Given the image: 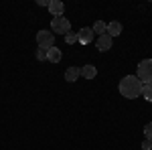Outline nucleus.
Listing matches in <instances>:
<instances>
[{"instance_id": "20e7f679", "label": "nucleus", "mask_w": 152, "mask_h": 150, "mask_svg": "<svg viewBox=\"0 0 152 150\" xmlns=\"http://www.w3.org/2000/svg\"><path fill=\"white\" fill-rule=\"evenodd\" d=\"M37 45H39V49H51V47H55V35L49 33V31H39L37 33Z\"/></svg>"}, {"instance_id": "7ed1b4c3", "label": "nucleus", "mask_w": 152, "mask_h": 150, "mask_svg": "<svg viewBox=\"0 0 152 150\" xmlns=\"http://www.w3.org/2000/svg\"><path fill=\"white\" fill-rule=\"evenodd\" d=\"M51 31L65 37L67 33H71V23L65 18V16H57V18H53V20H51Z\"/></svg>"}, {"instance_id": "0eeeda50", "label": "nucleus", "mask_w": 152, "mask_h": 150, "mask_svg": "<svg viewBox=\"0 0 152 150\" xmlns=\"http://www.w3.org/2000/svg\"><path fill=\"white\" fill-rule=\"evenodd\" d=\"M95 47H97V51H102V53H104V51H110V49H112V37L107 35V33H105V35H99L97 41H95Z\"/></svg>"}, {"instance_id": "9b49d317", "label": "nucleus", "mask_w": 152, "mask_h": 150, "mask_svg": "<svg viewBox=\"0 0 152 150\" xmlns=\"http://www.w3.org/2000/svg\"><path fill=\"white\" fill-rule=\"evenodd\" d=\"M95 75H97L95 65H83L81 67V77H85V79H94Z\"/></svg>"}, {"instance_id": "f03ea898", "label": "nucleus", "mask_w": 152, "mask_h": 150, "mask_svg": "<svg viewBox=\"0 0 152 150\" xmlns=\"http://www.w3.org/2000/svg\"><path fill=\"white\" fill-rule=\"evenodd\" d=\"M136 77L144 83H148L152 81V59H144L138 63V73H136Z\"/></svg>"}, {"instance_id": "f257e3e1", "label": "nucleus", "mask_w": 152, "mask_h": 150, "mask_svg": "<svg viewBox=\"0 0 152 150\" xmlns=\"http://www.w3.org/2000/svg\"><path fill=\"white\" fill-rule=\"evenodd\" d=\"M120 93L128 100H134L142 93V81L136 75H126L124 79L120 81Z\"/></svg>"}, {"instance_id": "f8f14e48", "label": "nucleus", "mask_w": 152, "mask_h": 150, "mask_svg": "<svg viewBox=\"0 0 152 150\" xmlns=\"http://www.w3.org/2000/svg\"><path fill=\"white\" fill-rule=\"evenodd\" d=\"M142 97L146 100V102H152V81H148V83H142Z\"/></svg>"}, {"instance_id": "4468645a", "label": "nucleus", "mask_w": 152, "mask_h": 150, "mask_svg": "<svg viewBox=\"0 0 152 150\" xmlns=\"http://www.w3.org/2000/svg\"><path fill=\"white\" fill-rule=\"evenodd\" d=\"M144 138L152 142V122H148V124L144 126Z\"/></svg>"}, {"instance_id": "423d86ee", "label": "nucleus", "mask_w": 152, "mask_h": 150, "mask_svg": "<svg viewBox=\"0 0 152 150\" xmlns=\"http://www.w3.org/2000/svg\"><path fill=\"white\" fill-rule=\"evenodd\" d=\"M49 12L53 14V18H57V16H63V12H65V4L61 2V0H49Z\"/></svg>"}, {"instance_id": "ddd939ff", "label": "nucleus", "mask_w": 152, "mask_h": 150, "mask_svg": "<svg viewBox=\"0 0 152 150\" xmlns=\"http://www.w3.org/2000/svg\"><path fill=\"white\" fill-rule=\"evenodd\" d=\"M105 29H107V24H105V23H102V20H97V23H95L94 26H91L94 35L97 33V37H99V35H105Z\"/></svg>"}, {"instance_id": "1a4fd4ad", "label": "nucleus", "mask_w": 152, "mask_h": 150, "mask_svg": "<svg viewBox=\"0 0 152 150\" xmlns=\"http://www.w3.org/2000/svg\"><path fill=\"white\" fill-rule=\"evenodd\" d=\"M105 33H107L110 37L122 35V23H118V20H112V23H107V29H105Z\"/></svg>"}, {"instance_id": "6e6552de", "label": "nucleus", "mask_w": 152, "mask_h": 150, "mask_svg": "<svg viewBox=\"0 0 152 150\" xmlns=\"http://www.w3.org/2000/svg\"><path fill=\"white\" fill-rule=\"evenodd\" d=\"M79 77H81V67H69L65 71V81H69V83L77 81Z\"/></svg>"}, {"instance_id": "f3484780", "label": "nucleus", "mask_w": 152, "mask_h": 150, "mask_svg": "<svg viewBox=\"0 0 152 150\" xmlns=\"http://www.w3.org/2000/svg\"><path fill=\"white\" fill-rule=\"evenodd\" d=\"M142 150H152V142L150 140L144 138V142H142Z\"/></svg>"}, {"instance_id": "2eb2a0df", "label": "nucleus", "mask_w": 152, "mask_h": 150, "mask_svg": "<svg viewBox=\"0 0 152 150\" xmlns=\"http://www.w3.org/2000/svg\"><path fill=\"white\" fill-rule=\"evenodd\" d=\"M65 43H67V45L77 43V35H75V33H67V35H65Z\"/></svg>"}, {"instance_id": "dca6fc26", "label": "nucleus", "mask_w": 152, "mask_h": 150, "mask_svg": "<svg viewBox=\"0 0 152 150\" xmlns=\"http://www.w3.org/2000/svg\"><path fill=\"white\" fill-rule=\"evenodd\" d=\"M37 59L39 61H47V49H39L37 51Z\"/></svg>"}, {"instance_id": "9d476101", "label": "nucleus", "mask_w": 152, "mask_h": 150, "mask_svg": "<svg viewBox=\"0 0 152 150\" xmlns=\"http://www.w3.org/2000/svg\"><path fill=\"white\" fill-rule=\"evenodd\" d=\"M47 61H51V63H59V61H61V49H57V47L47 49Z\"/></svg>"}, {"instance_id": "39448f33", "label": "nucleus", "mask_w": 152, "mask_h": 150, "mask_svg": "<svg viewBox=\"0 0 152 150\" xmlns=\"http://www.w3.org/2000/svg\"><path fill=\"white\" fill-rule=\"evenodd\" d=\"M94 31H91V26H85V29H81L79 33H77V43H81V45H89V43H94Z\"/></svg>"}]
</instances>
